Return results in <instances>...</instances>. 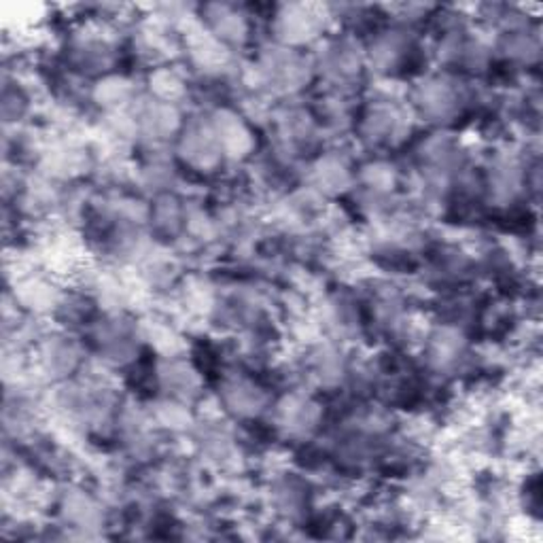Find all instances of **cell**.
Returning <instances> with one entry per match:
<instances>
[{"mask_svg":"<svg viewBox=\"0 0 543 543\" xmlns=\"http://www.w3.org/2000/svg\"><path fill=\"white\" fill-rule=\"evenodd\" d=\"M317 30V15L304 7H291L281 15V32L291 43L308 41Z\"/></svg>","mask_w":543,"mask_h":543,"instance_id":"cell-1","label":"cell"},{"mask_svg":"<svg viewBox=\"0 0 543 543\" xmlns=\"http://www.w3.org/2000/svg\"><path fill=\"white\" fill-rule=\"evenodd\" d=\"M227 406L240 414H255L259 412L263 406V395L259 389H255L253 384L244 383V380H236V383L227 384Z\"/></svg>","mask_w":543,"mask_h":543,"instance_id":"cell-2","label":"cell"}]
</instances>
